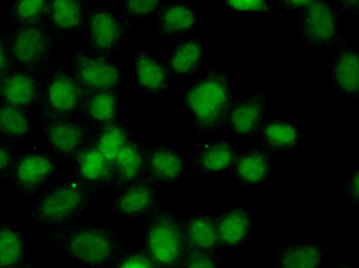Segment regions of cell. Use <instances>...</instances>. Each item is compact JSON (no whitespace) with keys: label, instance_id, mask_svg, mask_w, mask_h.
<instances>
[{"label":"cell","instance_id":"obj_15","mask_svg":"<svg viewBox=\"0 0 359 268\" xmlns=\"http://www.w3.org/2000/svg\"><path fill=\"white\" fill-rule=\"evenodd\" d=\"M43 89V71L11 68L0 78V103L31 112L39 108Z\"/></svg>","mask_w":359,"mask_h":268},{"label":"cell","instance_id":"obj_41","mask_svg":"<svg viewBox=\"0 0 359 268\" xmlns=\"http://www.w3.org/2000/svg\"><path fill=\"white\" fill-rule=\"evenodd\" d=\"M334 8H337L338 14L339 13H352V14H355L356 17H358L359 2H358V0H341V2H338L337 5H334Z\"/></svg>","mask_w":359,"mask_h":268},{"label":"cell","instance_id":"obj_18","mask_svg":"<svg viewBox=\"0 0 359 268\" xmlns=\"http://www.w3.org/2000/svg\"><path fill=\"white\" fill-rule=\"evenodd\" d=\"M91 10L93 5L89 0H53L48 2L45 23L60 42L85 29Z\"/></svg>","mask_w":359,"mask_h":268},{"label":"cell","instance_id":"obj_42","mask_svg":"<svg viewBox=\"0 0 359 268\" xmlns=\"http://www.w3.org/2000/svg\"><path fill=\"white\" fill-rule=\"evenodd\" d=\"M337 268H356V265L352 261H344V262H341Z\"/></svg>","mask_w":359,"mask_h":268},{"label":"cell","instance_id":"obj_43","mask_svg":"<svg viewBox=\"0 0 359 268\" xmlns=\"http://www.w3.org/2000/svg\"><path fill=\"white\" fill-rule=\"evenodd\" d=\"M4 199H5V190L0 189V213H2V209H4Z\"/></svg>","mask_w":359,"mask_h":268},{"label":"cell","instance_id":"obj_17","mask_svg":"<svg viewBox=\"0 0 359 268\" xmlns=\"http://www.w3.org/2000/svg\"><path fill=\"white\" fill-rule=\"evenodd\" d=\"M166 68L170 77L195 78L205 71L206 45L197 34L174 40L166 54Z\"/></svg>","mask_w":359,"mask_h":268},{"label":"cell","instance_id":"obj_20","mask_svg":"<svg viewBox=\"0 0 359 268\" xmlns=\"http://www.w3.org/2000/svg\"><path fill=\"white\" fill-rule=\"evenodd\" d=\"M200 17L186 2H163L155 14V31L158 43L191 36L197 31Z\"/></svg>","mask_w":359,"mask_h":268},{"label":"cell","instance_id":"obj_11","mask_svg":"<svg viewBox=\"0 0 359 268\" xmlns=\"http://www.w3.org/2000/svg\"><path fill=\"white\" fill-rule=\"evenodd\" d=\"M37 127L46 144L57 157L74 158L91 144L93 131L80 118L51 117L37 113Z\"/></svg>","mask_w":359,"mask_h":268},{"label":"cell","instance_id":"obj_21","mask_svg":"<svg viewBox=\"0 0 359 268\" xmlns=\"http://www.w3.org/2000/svg\"><path fill=\"white\" fill-rule=\"evenodd\" d=\"M330 80L337 91L356 101L359 95V54L342 42L330 57Z\"/></svg>","mask_w":359,"mask_h":268},{"label":"cell","instance_id":"obj_8","mask_svg":"<svg viewBox=\"0 0 359 268\" xmlns=\"http://www.w3.org/2000/svg\"><path fill=\"white\" fill-rule=\"evenodd\" d=\"M65 63L86 94L118 91L125 83L120 64L112 57L94 52L89 48L77 46L71 50Z\"/></svg>","mask_w":359,"mask_h":268},{"label":"cell","instance_id":"obj_31","mask_svg":"<svg viewBox=\"0 0 359 268\" xmlns=\"http://www.w3.org/2000/svg\"><path fill=\"white\" fill-rule=\"evenodd\" d=\"M137 136L134 127L126 121H114V123L103 126L93 131L91 144L104 155L111 162L118 153L123 150L125 146Z\"/></svg>","mask_w":359,"mask_h":268},{"label":"cell","instance_id":"obj_12","mask_svg":"<svg viewBox=\"0 0 359 268\" xmlns=\"http://www.w3.org/2000/svg\"><path fill=\"white\" fill-rule=\"evenodd\" d=\"M134 83L138 91L149 99H166L174 94L172 77L166 63L148 46L137 45L130 57Z\"/></svg>","mask_w":359,"mask_h":268},{"label":"cell","instance_id":"obj_14","mask_svg":"<svg viewBox=\"0 0 359 268\" xmlns=\"http://www.w3.org/2000/svg\"><path fill=\"white\" fill-rule=\"evenodd\" d=\"M158 206L157 185L142 178L117 190L108 202V212L128 221H144Z\"/></svg>","mask_w":359,"mask_h":268},{"label":"cell","instance_id":"obj_2","mask_svg":"<svg viewBox=\"0 0 359 268\" xmlns=\"http://www.w3.org/2000/svg\"><path fill=\"white\" fill-rule=\"evenodd\" d=\"M53 246L86 268H109L125 248L120 229L108 223L77 221L48 230Z\"/></svg>","mask_w":359,"mask_h":268},{"label":"cell","instance_id":"obj_5","mask_svg":"<svg viewBox=\"0 0 359 268\" xmlns=\"http://www.w3.org/2000/svg\"><path fill=\"white\" fill-rule=\"evenodd\" d=\"M143 232L142 248L155 268H178L186 253L182 221L158 206L143 221Z\"/></svg>","mask_w":359,"mask_h":268},{"label":"cell","instance_id":"obj_6","mask_svg":"<svg viewBox=\"0 0 359 268\" xmlns=\"http://www.w3.org/2000/svg\"><path fill=\"white\" fill-rule=\"evenodd\" d=\"M5 34L13 68L42 72L50 66L59 40L45 22L34 23V25L10 27Z\"/></svg>","mask_w":359,"mask_h":268},{"label":"cell","instance_id":"obj_44","mask_svg":"<svg viewBox=\"0 0 359 268\" xmlns=\"http://www.w3.org/2000/svg\"><path fill=\"white\" fill-rule=\"evenodd\" d=\"M240 268H261L258 265H252V264H243Z\"/></svg>","mask_w":359,"mask_h":268},{"label":"cell","instance_id":"obj_45","mask_svg":"<svg viewBox=\"0 0 359 268\" xmlns=\"http://www.w3.org/2000/svg\"><path fill=\"white\" fill-rule=\"evenodd\" d=\"M22 268H39L37 265H34V264H31V262H27L25 265H23Z\"/></svg>","mask_w":359,"mask_h":268},{"label":"cell","instance_id":"obj_1","mask_svg":"<svg viewBox=\"0 0 359 268\" xmlns=\"http://www.w3.org/2000/svg\"><path fill=\"white\" fill-rule=\"evenodd\" d=\"M178 97L192 120L195 136L200 138L222 134L236 101L229 74L218 68H206L191 85L180 89Z\"/></svg>","mask_w":359,"mask_h":268},{"label":"cell","instance_id":"obj_40","mask_svg":"<svg viewBox=\"0 0 359 268\" xmlns=\"http://www.w3.org/2000/svg\"><path fill=\"white\" fill-rule=\"evenodd\" d=\"M13 68L10 51H8L6 34L5 31H0V78H2L8 71Z\"/></svg>","mask_w":359,"mask_h":268},{"label":"cell","instance_id":"obj_33","mask_svg":"<svg viewBox=\"0 0 359 268\" xmlns=\"http://www.w3.org/2000/svg\"><path fill=\"white\" fill-rule=\"evenodd\" d=\"M48 2L43 0H18L8 8L5 22L8 27H22L43 23L46 19Z\"/></svg>","mask_w":359,"mask_h":268},{"label":"cell","instance_id":"obj_27","mask_svg":"<svg viewBox=\"0 0 359 268\" xmlns=\"http://www.w3.org/2000/svg\"><path fill=\"white\" fill-rule=\"evenodd\" d=\"M120 95L118 91H100L86 94L80 120L91 129H100L118 120Z\"/></svg>","mask_w":359,"mask_h":268},{"label":"cell","instance_id":"obj_16","mask_svg":"<svg viewBox=\"0 0 359 268\" xmlns=\"http://www.w3.org/2000/svg\"><path fill=\"white\" fill-rule=\"evenodd\" d=\"M238 155V146L229 135H214L191 150V167L203 175H215L231 170Z\"/></svg>","mask_w":359,"mask_h":268},{"label":"cell","instance_id":"obj_10","mask_svg":"<svg viewBox=\"0 0 359 268\" xmlns=\"http://www.w3.org/2000/svg\"><path fill=\"white\" fill-rule=\"evenodd\" d=\"M133 29L116 6H97L89 11L83 32L89 50L112 57L128 42Z\"/></svg>","mask_w":359,"mask_h":268},{"label":"cell","instance_id":"obj_9","mask_svg":"<svg viewBox=\"0 0 359 268\" xmlns=\"http://www.w3.org/2000/svg\"><path fill=\"white\" fill-rule=\"evenodd\" d=\"M298 34L307 50L332 54L342 43L337 8L329 2H310L299 11Z\"/></svg>","mask_w":359,"mask_h":268},{"label":"cell","instance_id":"obj_38","mask_svg":"<svg viewBox=\"0 0 359 268\" xmlns=\"http://www.w3.org/2000/svg\"><path fill=\"white\" fill-rule=\"evenodd\" d=\"M342 198H344L350 206H358L359 202V170L353 169L350 172L344 183H342Z\"/></svg>","mask_w":359,"mask_h":268},{"label":"cell","instance_id":"obj_13","mask_svg":"<svg viewBox=\"0 0 359 268\" xmlns=\"http://www.w3.org/2000/svg\"><path fill=\"white\" fill-rule=\"evenodd\" d=\"M191 169V150L172 144H152L146 149L144 178L155 185L178 184Z\"/></svg>","mask_w":359,"mask_h":268},{"label":"cell","instance_id":"obj_25","mask_svg":"<svg viewBox=\"0 0 359 268\" xmlns=\"http://www.w3.org/2000/svg\"><path fill=\"white\" fill-rule=\"evenodd\" d=\"M146 149H148V146L140 138L135 136L114 158L111 189L118 190L130 183H135L144 178Z\"/></svg>","mask_w":359,"mask_h":268},{"label":"cell","instance_id":"obj_35","mask_svg":"<svg viewBox=\"0 0 359 268\" xmlns=\"http://www.w3.org/2000/svg\"><path fill=\"white\" fill-rule=\"evenodd\" d=\"M109 268H155V265L142 247H129L121 250V253L109 265Z\"/></svg>","mask_w":359,"mask_h":268},{"label":"cell","instance_id":"obj_37","mask_svg":"<svg viewBox=\"0 0 359 268\" xmlns=\"http://www.w3.org/2000/svg\"><path fill=\"white\" fill-rule=\"evenodd\" d=\"M222 6L227 8L232 11H259V13H271L275 15H280L276 5L271 2H264V0H248V2H222Z\"/></svg>","mask_w":359,"mask_h":268},{"label":"cell","instance_id":"obj_26","mask_svg":"<svg viewBox=\"0 0 359 268\" xmlns=\"http://www.w3.org/2000/svg\"><path fill=\"white\" fill-rule=\"evenodd\" d=\"M327 250L318 241L287 244L275 251V268H323Z\"/></svg>","mask_w":359,"mask_h":268},{"label":"cell","instance_id":"obj_7","mask_svg":"<svg viewBox=\"0 0 359 268\" xmlns=\"http://www.w3.org/2000/svg\"><path fill=\"white\" fill-rule=\"evenodd\" d=\"M86 99L67 63H53L43 71V89L37 113L51 117L79 118Z\"/></svg>","mask_w":359,"mask_h":268},{"label":"cell","instance_id":"obj_36","mask_svg":"<svg viewBox=\"0 0 359 268\" xmlns=\"http://www.w3.org/2000/svg\"><path fill=\"white\" fill-rule=\"evenodd\" d=\"M178 268H222V261L215 251L186 250Z\"/></svg>","mask_w":359,"mask_h":268},{"label":"cell","instance_id":"obj_23","mask_svg":"<svg viewBox=\"0 0 359 268\" xmlns=\"http://www.w3.org/2000/svg\"><path fill=\"white\" fill-rule=\"evenodd\" d=\"M74 161V175L88 188L100 192L103 189H111L112 183V162L97 150L93 144H88L81 149L77 155L72 158Z\"/></svg>","mask_w":359,"mask_h":268},{"label":"cell","instance_id":"obj_39","mask_svg":"<svg viewBox=\"0 0 359 268\" xmlns=\"http://www.w3.org/2000/svg\"><path fill=\"white\" fill-rule=\"evenodd\" d=\"M18 157L14 144L0 140V178H8L14 164V160Z\"/></svg>","mask_w":359,"mask_h":268},{"label":"cell","instance_id":"obj_19","mask_svg":"<svg viewBox=\"0 0 359 268\" xmlns=\"http://www.w3.org/2000/svg\"><path fill=\"white\" fill-rule=\"evenodd\" d=\"M266 117L267 95L263 91H257L235 101L227 115L224 131L236 136H258L259 129L266 123Z\"/></svg>","mask_w":359,"mask_h":268},{"label":"cell","instance_id":"obj_28","mask_svg":"<svg viewBox=\"0 0 359 268\" xmlns=\"http://www.w3.org/2000/svg\"><path fill=\"white\" fill-rule=\"evenodd\" d=\"M29 242L22 227L0 218V268H22L28 261Z\"/></svg>","mask_w":359,"mask_h":268},{"label":"cell","instance_id":"obj_30","mask_svg":"<svg viewBox=\"0 0 359 268\" xmlns=\"http://www.w3.org/2000/svg\"><path fill=\"white\" fill-rule=\"evenodd\" d=\"M186 250L217 251V219L215 213H197L182 223Z\"/></svg>","mask_w":359,"mask_h":268},{"label":"cell","instance_id":"obj_34","mask_svg":"<svg viewBox=\"0 0 359 268\" xmlns=\"http://www.w3.org/2000/svg\"><path fill=\"white\" fill-rule=\"evenodd\" d=\"M161 3L160 0H126V2L117 3L116 8L130 25L135 27L137 23L157 14Z\"/></svg>","mask_w":359,"mask_h":268},{"label":"cell","instance_id":"obj_3","mask_svg":"<svg viewBox=\"0 0 359 268\" xmlns=\"http://www.w3.org/2000/svg\"><path fill=\"white\" fill-rule=\"evenodd\" d=\"M97 193L74 175L63 178L32 201L27 219L46 230L74 224L94 204Z\"/></svg>","mask_w":359,"mask_h":268},{"label":"cell","instance_id":"obj_22","mask_svg":"<svg viewBox=\"0 0 359 268\" xmlns=\"http://www.w3.org/2000/svg\"><path fill=\"white\" fill-rule=\"evenodd\" d=\"M215 219L218 248L236 250L252 238L254 215L249 209L236 206L215 213Z\"/></svg>","mask_w":359,"mask_h":268},{"label":"cell","instance_id":"obj_29","mask_svg":"<svg viewBox=\"0 0 359 268\" xmlns=\"http://www.w3.org/2000/svg\"><path fill=\"white\" fill-rule=\"evenodd\" d=\"M261 149L272 153H283L297 149L303 141L301 127L284 120H266L263 127L259 129Z\"/></svg>","mask_w":359,"mask_h":268},{"label":"cell","instance_id":"obj_24","mask_svg":"<svg viewBox=\"0 0 359 268\" xmlns=\"http://www.w3.org/2000/svg\"><path fill=\"white\" fill-rule=\"evenodd\" d=\"M231 170L240 184L257 188L272 180L273 160L271 153L261 148L244 149L238 152Z\"/></svg>","mask_w":359,"mask_h":268},{"label":"cell","instance_id":"obj_32","mask_svg":"<svg viewBox=\"0 0 359 268\" xmlns=\"http://www.w3.org/2000/svg\"><path fill=\"white\" fill-rule=\"evenodd\" d=\"M34 131L31 112L0 103V140L11 144L23 143Z\"/></svg>","mask_w":359,"mask_h":268},{"label":"cell","instance_id":"obj_4","mask_svg":"<svg viewBox=\"0 0 359 268\" xmlns=\"http://www.w3.org/2000/svg\"><path fill=\"white\" fill-rule=\"evenodd\" d=\"M59 157L43 146H32L18 152L8 175V192L19 201L31 202L54 183Z\"/></svg>","mask_w":359,"mask_h":268}]
</instances>
